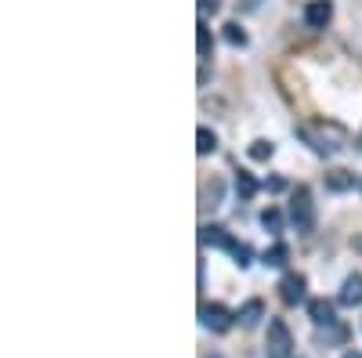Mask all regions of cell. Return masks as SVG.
<instances>
[{"mask_svg": "<svg viewBox=\"0 0 362 358\" xmlns=\"http://www.w3.org/2000/svg\"><path fill=\"white\" fill-rule=\"evenodd\" d=\"M225 40H228L232 47H247V33H243V25H239V22H228V25H225Z\"/></svg>", "mask_w": 362, "mask_h": 358, "instance_id": "d6986e66", "label": "cell"}, {"mask_svg": "<svg viewBox=\"0 0 362 358\" xmlns=\"http://www.w3.org/2000/svg\"><path fill=\"white\" fill-rule=\"evenodd\" d=\"M261 318H264V304L257 301V297H254V301H247L243 308H239V315H235V322L243 326V330H254Z\"/></svg>", "mask_w": 362, "mask_h": 358, "instance_id": "30bf717a", "label": "cell"}, {"mask_svg": "<svg viewBox=\"0 0 362 358\" xmlns=\"http://www.w3.org/2000/svg\"><path fill=\"white\" fill-rule=\"evenodd\" d=\"M297 138L308 141L312 153H319V156H334L341 148H348V141H351V134L341 124H334V119H315V124L297 127Z\"/></svg>", "mask_w": 362, "mask_h": 358, "instance_id": "6da1fadb", "label": "cell"}, {"mask_svg": "<svg viewBox=\"0 0 362 358\" xmlns=\"http://www.w3.org/2000/svg\"><path fill=\"white\" fill-rule=\"evenodd\" d=\"M199 243H203V246H218V250H228L232 257L239 253V246H243V243H235V239H232L225 228H218V225H203V228H199Z\"/></svg>", "mask_w": 362, "mask_h": 358, "instance_id": "8992f818", "label": "cell"}, {"mask_svg": "<svg viewBox=\"0 0 362 358\" xmlns=\"http://www.w3.org/2000/svg\"><path fill=\"white\" fill-rule=\"evenodd\" d=\"M329 18H334V0H308L305 4V22L312 29H326Z\"/></svg>", "mask_w": 362, "mask_h": 358, "instance_id": "52a82bcc", "label": "cell"}, {"mask_svg": "<svg viewBox=\"0 0 362 358\" xmlns=\"http://www.w3.org/2000/svg\"><path fill=\"white\" fill-rule=\"evenodd\" d=\"M264 189H268V192H283L286 181H283V177H272V181H264Z\"/></svg>", "mask_w": 362, "mask_h": 358, "instance_id": "7402d4cb", "label": "cell"}, {"mask_svg": "<svg viewBox=\"0 0 362 358\" xmlns=\"http://www.w3.org/2000/svg\"><path fill=\"white\" fill-rule=\"evenodd\" d=\"M305 290H308V279H305V275H300V272H286V275L279 279V301L293 308V304L305 301Z\"/></svg>", "mask_w": 362, "mask_h": 358, "instance_id": "5b68a950", "label": "cell"}, {"mask_svg": "<svg viewBox=\"0 0 362 358\" xmlns=\"http://www.w3.org/2000/svg\"><path fill=\"white\" fill-rule=\"evenodd\" d=\"M308 315H312L315 326L337 322V318H334V301H326V297H315V301H308Z\"/></svg>", "mask_w": 362, "mask_h": 358, "instance_id": "9c48e42d", "label": "cell"}, {"mask_svg": "<svg viewBox=\"0 0 362 358\" xmlns=\"http://www.w3.org/2000/svg\"><path fill=\"white\" fill-rule=\"evenodd\" d=\"M235 192L243 196V199H254V196H257V181H254V174L235 170Z\"/></svg>", "mask_w": 362, "mask_h": 358, "instance_id": "4fadbf2b", "label": "cell"}, {"mask_svg": "<svg viewBox=\"0 0 362 358\" xmlns=\"http://www.w3.org/2000/svg\"><path fill=\"white\" fill-rule=\"evenodd\" d=\"M326 189H329V192H348V189H355V174H351V170H329V174H326Z\"/></svg>", "mask_w": 362, "mask_h": 358, "instance_id": "8fae6325", "label": "cell"}, {"mask_svg": "<svg viewBox=\"0 0 362 358\" xmlns=\"http://www.w3.org/2000/svg\"><path fill=\"white\" fill-rule=\"evenodd\" d=\"M214 358H218V354H214Z\"/></svg>", "mask_w": 362, "mask_h": 358, "instance_id": "484cf974", "label": "cell"}, {"mask_svg": "<svg viewBox=\"0 0 362 358\" xmlns=\"http://www.w3.org/2000/svg\"><path fill=\"white\" fill-rule=\"evenodd\" d=\"M232 318H235V315H232L225 304H203V308H199V322L206 326L210 333H228V330H232Z\"/></svg>", "mask_w": 362, "mask_h": 358, "instance_id": "277c9868", "label": "cell"}, {"mask_svg": "<svg viewBox=\"0 0 362 358\" xmlns=\"http://www.w3.org/2000/svg\"><path fill=\"white\" fill-rule=\"evenodd\" d=\"M344 340H348V326H341V322H329L319 333V344H344Z\"/></svg>", "mask_w": 362, "mask_h": 358, "instance_id": "5bb4252c", "label": "cell"}, {"mask_svg": "<svg viewBox=\"0 0 362 358\" xmlns=\"http://www.w3.org/2000/svg\"><path fill=\"white\" fill-rule=\"evenodd\" d=\"M290 221L297 232H312L315 225V206H312V192L305 185H297L293 196H290Z\"/></svg>", "mask_w": 362, "mask_h": 358, "instance_id": "7a4b0ae2", "label": "cell"}, {"mask_svg": "<svg viewBox=\"0 0 362 358\" xmlns=\"http://www.w3.org/2000/svg\"><path fill=\"white\" fill-rule=\"evenodd\" d=\"M210 47H214L210 25H206V22H199V25H196V51H199V58H210Z\"/></svg>", "mask_w": 362, "mask_h": 358, "instance_id": "9a60e30c", "label": "cell"}, {"mask_svg": "<svg viewBox=\"0 0 362 358\" xmlns=\"http://www.w3.org/2000/svg\"><path fill=\"white\" fill-rule=\"evenodd\" d=\"M214 148H218V134L210 131V127H199V131H196V153H199V156H210Z\"/></svg>", "mask_w": 362, "mask_h": 358, "instance_id": "7c38bea8", "label": "cell"}, {"mask_svg": "<svg viewBox=\"0 0 362 358\" xmlns=\"http://www.w3.org/2000/svg\"><path fill=\"white\" fill-rule=\"evenodd\" d=\"M344 358H362V354H358V351H348V354H344Z\"/></svg>", "mask_w": 362, "mask_h": 358, "instance_id": "cb8c5ba5", "label": "cell"}, {"mask_svg": "<svg viewBox=\"0 0 362 358\" xmlns=\"http://www.w3.org/2000/svg\"><path fill=\"white\" fill-rule=\"evenodd\" d=\"M199 11L203 15H218L221 11V0H199Z\"/></svg>", "mask_w": 362, "mask_h": 358, "instance_id": "44dd1931", "label": "cell"}, {"mask_svg": "<svg viewBox=\"0 0 362 358\" xmlns=\"http://www.w3.org/2000/svg\"><path fill=\"white\" fill-rule=\"evenodd\" d=\"M272 153H276V145H272V141H264V138L250 141V160H254V163H264V160H272Z\"/></svg>", "mask_w": 362, "mask_h": 358, "instance_id": "e0dca14e", "label": "cell"}, {"mask_svg": "<svg viewBox=\"0 0 362 358\" xmlns=\"http://www.w3.org/2000/svg\"><path fill=\"white\" fill-rule=\"evenodd\" d=\"M337 301H341L344 308H358V304H362V275H348V279H344Z\"/></svg>", "mask_w": 362, "mask_h": 358, "instance_id": "ba28073f", "label": "cell"}, {"mask_svg": "<svg viewBox=\"0 0 362 358\" xmlns=\"http://www.w3.org/2000/svg\"><path fill=\"white\" fill-rule=\"evenodd\" d=\"M290 351H293V337L286 330V322L272 318L268 322V337H264V354L268 358H290Z\"/></svg>", "mask_w": 362, "mask_h": 358, "instance_id": "3957f363", "label": "cell"}, {"mask_svg": "<svg viewBox=\"0 0 362 358\" xmlns=\"http://www.w3.org/2000/svg\"><path fill=\"white\" fill-rule=\"evenodd\" d=\"M221 192H225V185L218 181H210V185H203V206H221Z\"/></svg>", "mask_w": 362, "mask_h": 358, "instance_id": "ac0fdd59", "label": "cell"}, {"mask_svg": "<svg viewBox=\"0 0 362 358\" xmlns=\"http://www.w3.org/2000/svg\"><path fill=\"white\" fill-rule=\"evenodd\" d=\"M358 148H362V134H358Z\"/></svg>", "mask_w": 362, "mask_h": 358, "instance_id": "d4e9b609", "label": "cell"}, {"mask_svg": "<svg viewBox=\"0 0 362 358\" xmlns=\"http://www.w3.org/2000/svg\"><path fill=\"white\" fill-rule=\"evenodd\" d=\"M268 268H283L286 261H290V250H286V243H276L272 250H264V257H261Z\"/></svg>", "mask_w": 362, "mask_h": 358, "instance_id": "2e32d148", "label": "cell"}, {"mask_svg": "<svg viewBox=\"0 0 362 358\" xmlns=\"http://www.w3.org/2000/svg\"><path fill=\"white\" fill-rule=\"evenodd\" d=\"M351 250H355V253H362V235H355V239H351Z\"/></svg>", "mask_w": 362, "mask_h": 358, "instance_id": "603a6c76", "label": "cell"}, {"mask_svg": "<svg viewBox=\"0 0 362 358\" xmlns=\"http://www.w3.org/2000/svg\"><path fill=\"white\" fill-rule=\"evenodd\" d=\"M261 225H264L268 232H279V228H283V214L276 210V206H268V210L261 214Z\"/></svg>", "mask_w": 362, "mask_h": 358, "instance_id": "ffe728a7", "label": "cell"}]
</instances>
